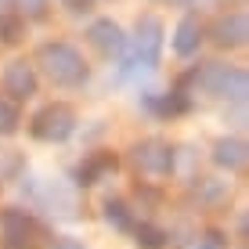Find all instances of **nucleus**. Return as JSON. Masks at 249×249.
<instances>
[{
  "label": "nucleus",
  "instance_id": "nucleus-1",
  "mask_svg": "<svg viewBox=\"0 0 249 249\" xmlns=\"http://www.w3.org/2000/svg\"><path fill=\"white\" fill-rule=\"evenodd\" d=\"M40 65L62 87H80L87 80V62L72 44H44L40 47Z\"/></svg>",
  "mask_w": 249,
  "mask_h": 249
},
{
  "label": "nucleus",
  "instance_id": "nucleus-2",
  "mask_svg": "<svg viewBox=\"0 0 249 249\" xmlns=\"http://www.w3.org/2000/svg\"><path fill=\"white\" fill-rule=\"evenodd\" d=\"M29 134L36 141H47V144H62L76 134V112L69 105H47L33 116L29 123Z\"/></svg>",
  "mask_w": 249,
  "mask_h": 249
},
{
  "label": "nucleus",
  "instance_id": "nucleus-3",
  "mask_svg": "<svg viewBox=\"0 0 249 249\" xmlns=\"http://www.w3.org/2000/svg\"><path fill=\"white\" fill-rule=\"evenodd\" d=\"M159 47H162V25L159 18H141V25H137V40H134V65H144L152 69L159 62Z\"/></svg>",
  "mask_w": 249,
  "mask_h": 249
},
{
  "label": "nucleus",
  "instance_id": "nucleus-4",
  "mask_svg": "<svg viewBox=\"0 0 249 249\" xmlns=\"http://www.w3.org/2000/svg\"><path fill=\"white\" fill-rule=\"evenodd\" d=\"M87 36H90V44L98 47L105 58L123 54V51H126V36H123V29H119L112 18H98V22L87 29Z\"/></svg>",
  "mask_w": 249,
  "mask_h": 249
},
{
  "label": "nucleus",
  "instance_id": "nucleus-5",
  "mask_svg": "<svg viewBox=\"0 0 249 249\" xmlns=\"http://www.w3.org/2000/svg\"><path fill=\"white\" fill-rule=\"evenodd\" d=\"M202 80H206V87H213L217 94H224V98H235V101L246 98V72H242V69L217 65V69H210Z\"/></svg>",
  "mask_w": 249,
  "mask_h": 249
},
{
  "label": "nucleus",
  "instance_id": "nucleus-6",
  "mask_svg": "<svg viewBox=\"0 0 249 249\" xmlns=\"http://www.w3.org/2000/svg\"><path fill=\"white\" fill-rule=\"evenodd\" d=\"M137 162H141V170L162 177L174 170V148L166 141H144V144H137Z\"/></svg>",
  "mask_w": 249,
  "mask_h": 249
},
{
  "label": "nucleus",
  "instance_id": "nucleus-7",
  "mask_svg": "<svg viewBox=\"0 0 249 249\" xmlns=\"http://www.w3.org/2000/svg\"><path fill=\"white\" fill-rule=\"evenodd\" d=\"M4 87H7V94H11L15 101L33 98V94H36V72H33V65L11 62V65L4 69Z\"/></svg>",
  "mask_w": 249,
  "mask_h": 249
},
{
  "label": "nucleus",
  "instance_id": "nucleus-8",
  "mask_svg": "<svg viewBox=\"0 0 249 249\" xmlns=\"http://www.w3.org/2000/svg\"><path fill=\"white\" fill-rule=\"evenodd\" d=\"M4 249H25L29 246V235H33V220L25 217L22 210H4Z\"/></svg>",
  "mask_w": 249,
  "mask_h": 249
},
{
  "label": "nucleus",
  "instance_id": "nucleus-9",
  "mask_svg": "<svg viewBox=\"0 0 249 249\" xmlns=\"http://www.w3.org/2000/svg\"><path fill=\"white\" fill-rule=\"evenodd\" d=\"M213 36H217V44H224V47L246 44V36H249L246 15H242V11H231V15H224V18H217V25H213Z\"/></svg>",
  "mask_w": 249,
  "mask_h": 249
},
{
  "label": "nucleus",
  "instance_id": "nucleus-10",
  "mask_svg": "<svg viewBox=\"0 0 249 249\" xmlns=\"http://www.w3.org/2000/svg\"><path fill=\"white\" fill-rule=\"evenodd\" d=\"M202 44V33H199V22H192V18H181L177 22V29H174V51L181 58H192L195 51H199Z\"/></svg>",
  "mask_w": 249,
  "mask_h": 249
},
{
  "label": "nucleus",
  "instance_id": "nucleus-11",
  "mask_svg": "<svg viewBox=\"0 0 249 249\" xmlns=\"http://www.w3.org/2000/svg\"><path fill=\"white\" fill-rule=\"evenodd\" d=\"M213 159H217V166H224V170H238L246 162V144L238 141V137H220L217 148H213Z\"/></svg>",
  "mask_w": 249,
  "mask_h": 249
},
{
  "label": "nucleus",
  "instance_id": "nucleus-12",
  "mask_svg": "<svg viewBox=\"0 0 249 249\" xmlns=\"http://www.w3.org/2000/svg\"><path fill=\"white\" fill-rule=\"evenodd\" d=\"M108 170H116V156H94L87 159L80 170H76V184H98L101 181V174H108Z\"/></svg>",
  "mask_w": 249,
  "mask_h": 249
},
{
  "label": "nucleus",
  "instance_id": "nucleus-13",
  "mask_svg": "<svg viewBox=\"0 0 249 249\" xmlns=\"http://www.w3.org/2000/svg\"><path fill=\"white\" fill-rule=\"evenodd\" d=\"M105 220L119 231H134V217H130V210H126V202H119V199L105 202Z\"/></svg>",
  "mask_w": 249,
  "mask_h": 249
},
{
  "label": "nucleus",
  "instance_id": "nucleus-14",
  "mask_svg": "<svg viewBox=\"0 0 249 249\" xmlns=\"http://www.w3.org/2000/svg\"><path fill=\"white\" fill-rule=\"evenodd\" d=\"M134 235H137V246L141 249H162L166 246V231L156 228V224H134Z\"/></svg>",
  "mask_w": 249,
  "mask_h": 249
},
{
  "label": "nucleus",
  "instance_id": "nucleus-15",
  "mask_svg": "<svg viewBox=\"0 0 249 249\" xmlns=\"http://www.w3.org/2000/svg\"><path fill=\"white\" fill-rule=\"evenodd\" d=\"M18 130V108L11 101H0V134H15Z\"/></svg>",
  "mask_w": 249,
  "mask_h": 249
},
{
  "label": "nucleus",
  "instance_id": "nucleus-16",
  "mask_svg": "<svg viewBox=\"0 0 249 249\" xmlns=\"http://www.w3.org/2000/svg\"><path fill=\"white\" fill-rule=\"evenodd\" d=\"M15 7H18V15H25V18H44L51 0H15Z\"/></svg>",
  "mask_w": 249,
  "mask_h": 249
},
{
  "label": "nucleus",
  "instance_id": "nucleus-17",
  "mask_svg": "<svg viewBox=\"0 0 249 249\" xmlns=\"http://www.w3.org/2000/svg\"><path fill=\"white\" fill-rule=\"evenodd\" d=\"M18 33H22V22L18 18H0V40H4V44H15Z\"/></svg>",
  "mask_w": 249,
  "mask_h": 249
},
{
  "label": "nucleus",
  "instance_id": "nucleus-18",
  "mask_svg": "<svg viewBox=\"0 0 249 249\" xmlns=\"http://www.w3.org/2000/svg\"><path fill=\"white\" fill-rule=\"evenodd\" d=\"M199 249H228V238L220 231H210L206 238H199Z\"/></svg>",
  "mask_w": 249,
  "mask_h": 249
},
{
  "label": "nucleus",
  "instance_id": "nucleus-19",
  "mask_svg": "<svg viewBox=\"0 0 249 249\" xmlns=\"http://www.w3.org/2000/svg\"><path fill=\"white\" fill-rule=\"evenodd\" d=\"M51 249H87V246H83L80 238H69V235H65V238H58V242L51 246Z\"/></svg>",
  "mask_w": 249,
  "mask_h": 249
},
{
  "label": "nucleus",
  "instance_id": "nucleus-20",
  "mask_svg": "<svg viewBox=\"0 0 249 249\" xmlns=\"http://www.w3.org/2000/svg\"><path fill=\"white\" fill-rule=\"evenodd\" d=\"M65 4L72 7V11H87V7H90V0H65Z\"/></svg>",
  "mask_w": 249,
  "mask_h": 249
}]
</instances>
